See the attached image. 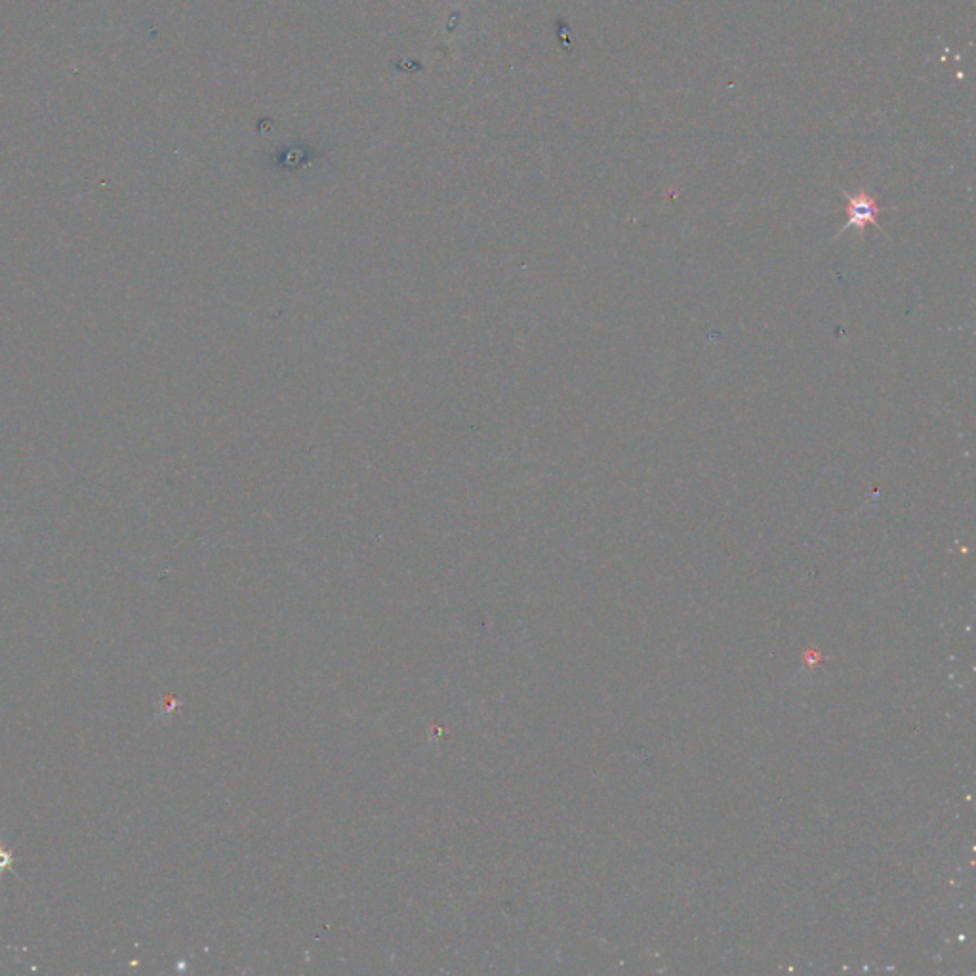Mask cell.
<instances>
[{
	"label": "cell",
	"mask_w": 976,
	"mask_h": 976,
	"mask_svg": "<svg viewBox=\"0 0 976 976\" xmlns=\"http://www.w3.org/2000/svg\"><path fill=\"white\" fill-rule=\"evenodd\" d=\"M843 195L847 197V224L837 231L835 237L843 235L849 229H856L860 235H864L868 225H875L879 231L885 233V229L877 222V218L883 214V208L877 204L875 197L866 193L864 189L858 191L856 195H849L843 191Z\"/></svg>",
	"instance_id": "cell-1"
}]
</instances>
